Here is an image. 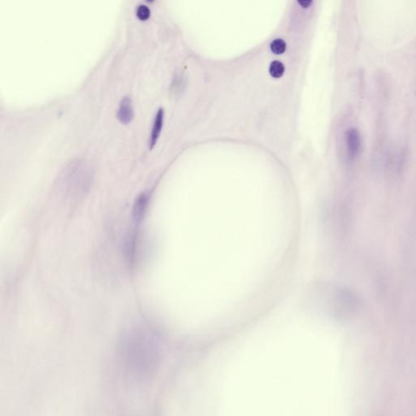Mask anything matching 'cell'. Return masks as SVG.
Masks as SVG:
<instances>
[{"label": "cell", "instance_id": "cell-1", "mask_svg": "<svg viewBox=\"0 0 416 416\" xmlns=\"http://www.w3.org/2000/svg\"><path fill=\"white\" fill-rule=\"evenodd\" d=\"M346 140L349 156L351 158L355 157L359 154L361 147V136L359 130L354 127L349 128L346 133Z\"/></svg>", "mask_w": 416, "mask_h": 416}, {"label": "cell", "instance_id": "cell-2", "mask_svg": "<svg viewBox=\"0 0 416 416\" xmlns=\"http://www.w3.org/2000/svg\"><path fill=\"white\" fill-rule=\"evenodd\" d=\"M117 117L123 124L130 123L133 118V108L132 100L129 97H124L120 101L118 109Z\"/></svg>", "mask_w": 416, "mask_h": 416}, {"label": "cell", "instance_id": "cell-3", "mask_svg": "<svg viewBox=\"0 0 416 416\" xmlns=\"http://www.w3.org/2000/svg\"><path fill=\"white\" fill-rule=\"evenodd\" d=\"M164 115H165V112H164L163 108H160L158 110L157 113L155 115L154 124H153L150 138V148H153L155 147V145L156 144V142L159 139V137L161 133V130H162L163 124H164Z\"/></svg>", "mask_w": 416, "mask_h": 416}, {"label": "cell", "instance_id": "cell-4", "mask_svg": "<svg viewBox=\"0 0 416 416\" xmlns=\"http://www.w3.org/2000/svg\"><path fill=\"white\" fill-rule=\"evenodd\" d=\"M148 200L149 197L146 193H142L137 198L133 209V216L136 220H140L143 216L148 204Z\"/></svg>", "mask_w": 416, "mask_h": 416}, {"label": "cell", "instance_id": "cell-5", "mask_svg": "<svg viewBox=\"0 0 416 416\" xmlns=\"http://www.w3.org/2000/svg\"><path fill=\"white\" fill-rule=\"evenodd\" d=\"M284 72V66L282 62L275 60L270 65L269 73L272 78H282Z\"/></svg>", "mask_w": 416, "mask_h": 416}, {"label": "cell", "instance_id": "cell-6", "mask_svg": "<svg viewBox=\"0 0 416 416\" xmlns=\"http://www.w3.org/2000/svg\"><path fill=\"white\" fill-rule=\"evenodd\" d=\"M270 48L272 52L276 55H282L286 50V43L281 38H277L272 41Z\"/></svg>", "mask_w": 416, "mask_h": 416}, {"label": "cell", "instance_id": "cell-7", "mask_svg": "<svg viewBox=\"0 0 416 416\" xmlns=\"http://www.w3.org/2000/svg\"><path fill=\"white\" fill-rule=\"evenodd\" d=\"M150 16V10L147 5L141 4L137 8V17L139 20H147Z\"/></svg>", "mask_w": 416, "mask_h": 416}, {"label": "cell", "instance_id": "cell-8", "mask_svg": "<svg viewBox=\"0 0 416 416\" xmlns=\"http://www.w3.org/2000/svg\"><path fill=\"white\" fill-rule=\"evenodd\" d=\"M299 3L301 8H307L312 5V1L311 0H302V1H299Z\"/></svg>", "mask_w": 416, "mask_h": 416}]
</instances>
